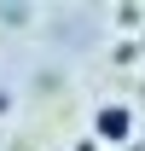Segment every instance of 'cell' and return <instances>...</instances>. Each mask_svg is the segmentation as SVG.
<instances>
[{
  "label": "cell",
  "instance_id": "6da1fadb",
  "mask_svg": "<svg viewBox=\"0 0 145 151\" xmlns=\"http://www.w3.org/2000/svg\"><path fill=\"white\" fill-rule=\"evenodd\" d=\"M93 145H134V105L122 99H105L99 111H93Z\"/></svg>",
  "mask_w": 145,
  "mask_h": 151
},
{
  "label": "cell",
  "instance_id": "7a4b0ae2",
  "mask_svg": "<svg viewBox=\"0 0 145 151\" xmlns=\"http://www.w3.org/2000/svg\"><path fill=\"white\" fill-rule=\"evenodd\" d=\"M139 58V41H116V64H134Z\"/></svg>",
  "mask_w": 145,
  "mask_h": 151
},
{
  "label": "cell",
  "instance_id": "3957f363",
  "mask_svg": "<svg viewBox=\"0 0 145 151\" xmlns=\"http://www.w3.org/2000/svg\"><path fill=\"white\" fill-rule=\"evenodd\" d=\"M12 105H18V93L6 87V76H0V116H12Z\"/></svg>",
  "mask_w": 145,
  "mask_h": 151
}]
</instances>
